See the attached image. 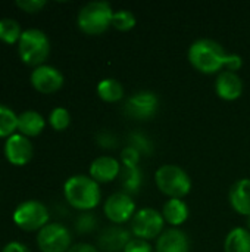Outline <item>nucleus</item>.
Masks as SVG:
<instances>
[{
  "label": "nucleus",
  "mask_w": 250,
  "mask_h": 252,
  "mask_svg": "<svg viewBox=\"0 0 250 252\" xmlns=\"http://www.w3.org/2000/svg\"><path fill=\"white\" fill-rule=\"evenodd\" d=\"M63 196L72 208L85 213L100 204L102 192L99 183L90 176L75 174L63 183Z\"/></svg>",
  "instance_id": "f257e3e1"
},
{
  "label": "nucleus",
  "mask_w": 250,
  "mask_h": 252,
  "mask_svg": "<svg viewBox=\"0 0 250 252\" xmlns=\"http://www.w3.org/2000/svg\"><path fill=\"white\" fill-rule=\"evenodd\" d=\"M225 49L215 40L199 38L189 47L187 58L190 63L203 74H215L225 68Z\"/></svg>",
  "instance_id": "f03ea898"
},
{
  "label": "nucleus",
  "mask_w": 250,
  "mask_h": 252,
  "mask_svg": "<svg viewBox=\"0 0 250 252\" xmlns=\"http://www.w3.org/2000/svg\"><path fill=\"white\" fill-rule=\"evenodd\" d=\"M18 53L24 63L29 66L44 65L50 55V40L47 34L38 28H28L22 31L18 41Z\"/></svg>",
  "instance_id": "7ed1b4c3"
},
{
  "label": "nucleus",
  "mask_w": 250,
  "mask_h": 252,
  "mask_svg": "<svg viewBox=\"0 0 250 252\" xmlns=\"http://www.w3.org/2000/svg\"><path fill=\"white\" fill-rule=\"evenodd\" d=\"M113 12L115 10L108 1H90L78 12V28L88 35L103 34L109 27H112Z\"/></svg>",
  "instance_id": "20e7f679"
},
{
  "label": "nucleus",
  "mask_w": 250,
  "mask_h": 252,
  "mask_svg": "<svg viewBox=\"0 0 250 252\" xmlns=\"http://www.w3.org/2000/svg\"><path fill=\"white\" fill-rule=\"evenodd\" d=\"M158 189L169 199H183L192 190V179L186 170L174 164L161 165L155 173Z\"/></svg>",
  "instance_id": "39448f33"
},
{
  "label": "nucleus",
  "mask_w": 250,
  "mask_h": 252,
  "mask_svg": "<svg viewBox=\"0 0 250 252\" xmlns=\"http://www.w3.org/2000/svg\"><path fill=\"white\" fill-rule=\"evenodd\" d=\"M12 219L13 223L25 232H40L46 224H49L50 214L43 202L28 199L15 208Z\"/></svg>",
  "instance_id": "423d86ee"
},
{
  "label": "nucleus",
  "mask_w": 250,
  "mask_h": 252,
  "mask_svg": "<svg viewBox=\"0 0 250 252\" xmlns=\"http://www.w3.org/2000/svg\"><path fill=\"white\" fill-rule=\"evenodd\" d=\"M130 223H131L133 236L147 241V242L155 238L158 239L162 235L164 226H165L162 213H159L158 210L150 208V207L137 210V213L134 214V217Z\"/></svg>",
  "instance_id": "0eeeda50"
},
{
  "label": "nucleus",
  "mask_w": 250,
  "mask_h": 252,
  "mask_svg": "<svg viewBox=\"0 0 250 252\" xmlns=\"http://www.w3.org/2000/svg\"><path fill=\"white\" fill-rule=\"evenodd\" d=\"M35 242L41 252H68L72 247V236L66 226L49 223L37 232Z\"/></svg>",
  "instance_id": "6e6552de"
},
{
  "label": "nucleus",
  "mask_w": 250,
  "mask_h": 252,
  "mask_svg": "<svg viewBox=\"0 0 250 252\" xmlns=\"http://www.w3.org/2000/svg\"><path fill=\"white\" fill-rule=\"evenodd\" d=\"M103 213L111 223L124 224L133 220L137 210L136 202L127 192H116L105 201Z\"/></svg>",
  "instance_id": "1a4fd4ad"
},
{
  "label": "nucleus",
  "mask_w": 250,
  "mask_h": 252,
  "mask_svg": "<svg viewBox=\"0 0 250 252\" xmlns=\"http://www.w3.org/2000/svg\"><path fill=\"white\" fill-rule=\"evenodd\" d=\"M158 96L153 92L141 90L127 99L124 111L134 120H150L158 112Z\"/></svg>",
  "instance_id": "9d476101"
},
{
  "label": "nucleus",
  "mask_w": 250,
  "mask_h": 252,
  "mask_svg": "<svg viewBox=\"0 0 250 252\" xmlns=\"http://www.w3.org/2000/svg\"><path fill=\"white\" fill-rule=\"evenodd\" d=\"M3 154L9 164L15 167H24L31 161L34 146L28 137L22 136L21 133H15L4 140Z\"/></svg>",
  "instance_id": "9b49d317"
},
{
  "label": "nucleus",
  "mask_w": 250,
  "mask_h": 252,
  "mask_svg": "<svg viewBox=\"0 0 250 252\" xmlns=\"http://www.w3.org/2000/svg\"><path fill=\"white\" fill-rule=\"evenodd\" d=\"M63 74L56 66L46 63L34 68L29 75L31 86L43 94H52L57 92L63 86Z\"/></svg>",
  "instance_id": "f8f14e48"
},
{
  "label": "nucleus",
  "mask_w": 250,
  "mask_h": 252,
  "mask_svg": "<svg viewBox=\"0 0 250 252\" xmlns=\"http://www.w3.org/2000/svg\"><path fill=\"white\" fill-rule=\"evenodd\" d=\"M215 92L224 100H236L243 93V80L237 72L224 69L215 80Z\"/></svg>",
  "instance_id": "ddd939ff"
},
{
  "label": "nucleus",
  "mask_w": 250,
  "mask_h": 252,
  "mask_svg": "<svg viewBox=\"0 0 250 252\" xmlns=\"http://www.w3.org/2000/svg\"><path fill=\"white\" fill-rule=\"evenodd\" d=\"M121 174V164L113 157H99L90 165V177L97 183H111Z\"/></svg>",
  "instance_id": "4468645a"
},
{
  "label": "nucleus",
  "mask_w": 250,
  "mask_h": 252,
  "mask_svg": "<svg viewBox=\"0 0 250 252\" xmlns=\"http://www.w3.org/2000/svg\"><path fill=\"white\" fill-rule=\"evenodd\" d=\"M155 252H190L189 236L178 227L164 230L156 239Z\"/></svg>",
  "instance_id": "2eb2a0df"
},
{
  "label": "nucleus",
  "mask_w": 250,
  "mask_h": 252,
  "mask_svg": "<svg viewBox=\"0 0 250 252\" xmlns=\"http://www.w3.org/2000/svg\"><path fill=\"white\" fill-rule=\"evenodd\" d=\"M230 204L242 216H250V179L237 180L230 189Z\"/></svg>",
  "instance_id": "dca6fc26"
},
{
  "label": "nucleus",
  "mask_w": 250,
  "mask_h": 252,
  "mask_svg": "<svg viewBox=\"0 0 250 252\" xmlns=\"http://www.w3.org/2000/svg\"><path fill=\"white\" fill-rule=\"evenodd\" d=\"M44 127H46V120L37 111L28 109L18 115V131L28 139L41 134Z\"/></svg>",
  "instance_id": "f3484780"
},
{
  "label": "nucleus",
  "mask_w": 250,
  "mask_h": 252,
  "mask_svg": "<svg viewBox=\"0 0 250 252\" xmlns=\"http://www.w3.org/2000/svg\"><path fill=\"white\" fill-rule=\"evenodd\" d=\"M189 216H190L189 205L183 199L172 198L164 204L162 217H164L165 223H168L172 227H180L181 224H184L187 221Z\"/></svg>",
  "instance_id": "a211bd4d"
},
{
  "label": "nucleus",
  "mask_w": 250,
  "mask_h": 252,
  "mask_svg": "<svg viewBox=\"0 0 250 252\" xmlns=\"http://www.w3.org/2000/svg\"><path fill=\"white\" fill-rule=\"evenodd\" d=\"M130 235L128 232H125L124 229H118V227H111L106 229L103 232V235L100 236V247L106 251L115 252V251H124L125 245L130 241Z\"/></svg>",
  "instance_id": "6ab92c4d"
},
{
  "label": "nucleus",
  "mask_w": 250,
  "mask_h": 252,
  "mask_svg": "<svg viewBox=\"0 0 250 252\" xmlns=\"http://www.w3.org/2000/svg\"><path fill=\"white\" fill-rule=\"evenodd\" d=\"M224 252H250V232L246 227L233 229L224 241Z\"/></svg>",
  "instance_id": "aec40b11"
},
{
  "label": "nucleus",
  "mask_w": 250,
  "mask_h": 252,
  "mask_svg": "<svg viewBox=\"0 0 250 252\" xmlns=\"http://www.w3.org/2000/svg\"><path fill=\"white\" fill-rule=\"evenodd\" d=\"M96 92H97L99 97L102 100L108 102V103L118 102V100H121L124 97V87L115 78H103L97 84Z\"/></svg>",
  "instance_id": "412c9836"
},
{
  "label": "nucleus",
  "mask_w": 250,
  "mask_h": 252,
  "mask_svg": "<svg viewBox=\"0 0 250 252\" xmlns=\"http://www.w3.org/2000/svg\"><path fill=\"white\" fill-rule=\"evenodd\" d=\"M18 131V115L6 105L0 103V139H7Z\"/></svg>",
  "instance_id": "4be33fe9"
},
{
  "label": "nucleus",
  "mask_w": 250,
  "mask_h": 252,
  "mask_svg": "<svg viewBox=\"0 0 250 252\" xmlns=\"http://www.w3.org/2000/svg\"><path fill=\"white\" fill-rule=\"evenodd\" d=\"M22 35L21 25L13 18H1L0 19V41L6 44H15L19 41Z\"/></svg>",
  "instance_id": "5701e85b"
},
{
  "label": "nucleus",
  "mask_w": 250,
  "mask_h": 252,
  "mask_svg": "<svg viewBox=\"0 0 250 252\" xmlns=\"http://www.w3.org/2000/svg\"><path fill=\"white\" fill-rule=\"evenodd\" d=\"M49 124L56 131L66 130L69 127V124H71V114H69V111L62 108V106H57V108L52 109L50 114H49Z\"/></svg>",
  "instance_id": "b1692460"
},
{
  "label": "nucleus",
  "mask_w": 250,
  "mask_h": 252,
  "mask_svg": "<svg viewBox=\"0 0 250 252\" xmlns=\"http://www.w3.org/2000/svg\"><path fill=\"white\" fill-rule=\"evenodd\" d=\"M112 27L119 30V31H130L131 28L136 27V16L131 10L121 9L113 12L112 18Z\"/></svg>",
  "instance_id": "393cba45"
},
{
  "label": "nucleus",
  "mask_w": 250,
  "mask_h": 252,
  "mask_svg": "<svg viewBox=\"0 0 250 252\" xmlns=\"http://www.w3.org/2000/svg\"><path fill=\"white\" fill-rule=\"evenodd\" d=\"M122 252H155L153 247L150 245V242L139 239V238H131L128 241V244L125 245Z\"/></svg>",
  "instance_id": "a878e982"
},
{
  "label": "nucleus",
  "mask_w": 250,
  "mask_h": 252,
  "mask_svg": "<svg viewBox=\"0 0 250 252\" xmlns=\"http://www.w3.org/2000/svg\"><path fill=\"white\" fill-rule=\"evenodd\" d=\"M125 188L128 192L136 190L140 183V173L137 167H125V179H124Z\"/></svg>",
  "instance_id": "bb28decb"
},
{
  "label": "nucleus",
  "mask_w": 250,
  "mask_h": 252,
  "mask_svg": "<svg viewBox=\"0 0 250 252\" xmlns=\"http://www.w3.org/2000/svg\"><path fill=\"white\" fill-rule=\"evenodd\" d=\"M140 159V152L134 146H127L121 154V161L125 167H137Z\"/></svg>",
  "instance_id": "cd10ccee"
},
{
  "label": "nucleus",
  "mask_w": 250,
  "mask_h": 252,
  "mask_svg": "<svg viewBox=\"0 0 250 252\" xmlns=\"http://www.w3.org/2000/svg\"><path fill=\"white\" fill-rule=\"evenodd\" d=\"M94 224H96L94 217H93L91 214H88V213H84V214H81V216L77 219L75 227H77V230H78L80 233H87V232H91V230L94 229Z\"/></svg>",
  "instance_id": "c85d7f7f"
},
{
  "label": "nucleus",
  "mask_w": 250,
  "mask_h": 252,
  "mask_svg": "<svg viewBox=\"0 0 250 252\" xmlns=\"http://www.w3.org/2000/svg\"><path fill=\"white\" fill-rule=\"evenodd\" d=\"M15 4L27 13H35L46 6V1L44 0H18Z\"/></svg>",
  "instance_id": "c756f323"
},
{
  "label": "nucleus",
  "mask_w": 250,
  "mask_h": 252,
  "mask_svg": "<svg viewBox=\"0 0 250 252\" xmlns=\"http://www.w3.org/2000/svg\"><path fill=\"white\" fill-rule=\"evenodd\" d=\"M243 65V59L240 55H236V53H228L227 55V59H225V69L227 71H239Z\"/></svg>",
  "instance_id": "7c9ffc66"
},
{
  "label": "nucleus",
  "mask_w": 250,
  "mask_h": 252,
  "mask_svg": "<svg viewBox=\"0 0 250 252\" xmlns=\"http://www.w3.org/2000/svg\"><path fill=\"white\" fill-rule=\"evenodd\" d=\"M1 252H31V250H29L25 244H22V242L12 241V242L6 244V245L3 247Z\"/></svg>",
  "instance_id": "2f4dec72"
},
{
  "label": "nucleus",
  "mask_w": 250,
  "mask_h": 252,
  "mask_svg": "<svg viewBox=\"0 0 250 252\" xmlns=\"http://www.w3.org/2000/svg\"><path fill=\"white\" fill-rule=\"evenodd\" d=\"M68 252H99L94 245L85 244V242H80V244H74Z\"/></svg>",
  "instance_id": "473e14b6"
},
{
  "label": "nucleus",
  "mask_w": 250,
  "mask_h": 252,
  "mask_svg": "<svg viewBox=\"0 0 250 252\" xmlns=\"http://www.w3.org/2000/svg\"><path fill=\"white\" fill-rule=\"evenodd\" d=\"M248 230H249V232H250V216H249V217H248Z\"/></svg>",
  "instance_id": "72a5a7b5"
}]
</instances>
